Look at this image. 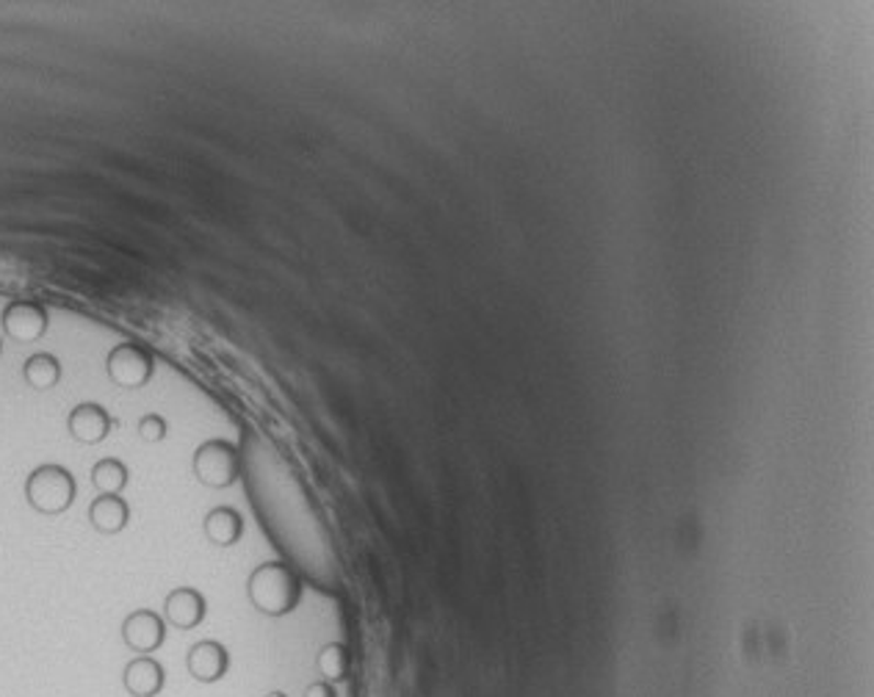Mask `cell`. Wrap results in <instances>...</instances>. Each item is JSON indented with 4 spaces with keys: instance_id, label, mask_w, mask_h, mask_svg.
I'll list each match as a JSON object with an SVG mask.
<instances>
[{
    "instance_id": "6da1fadb",
    "label": "cell",
    "mask_w": 874,
    "mask_h": 697,
    "mask_svg": "<svg viewBox=\"0 0 874 697\" xmlns=\"http://www.w3.org/2000/svg\"><path fill=\"white\" fill-rule=\"evenodd\" d=\"M247 598L260 615L285 617L300 606L302 578L285 562H264L249 573Z\"/></svg>"
},
{
    "instance_id": "7a4b0ae2",
    "label": "cell",
    "mask_w": 874,
    "mask_h": 697,
    "mask_svg": "<svg viewBox=\"0 0 874 697\" xmlns=\"http://www.w3.org/2000/svg\"><path fill=\"white\" fill-rule=\"evenodd\" d=\"M78 496V484L72 471L58 462H45L34 468L25 479V502L40 515L67 513Z\"/></svg>"
},
{
    "instance_id": "3957f363",
    "label": "cell",
    "mask_w": 874,
    "mask_h": 697,
    "mask_svg": "<svg viewBox=\"0 0 874 697\" xmlns=\"http://www.w3.org/2000/svg\"><path fill=\"white\" fill-rule=\"evenodd\" d=\"M191 471L197 482L211 491H227L242 476V451L236 443L225 438H211L197 446L191 457Z\"/></svg>"
},
{
    "instance_id": "277c9868",
    "label": "cell",
    "mask_w": 874,
    "mask_h": 697,
    "mask_svg": "<svg viewBox=\"0 0 874 697\" xmlns=\"http://www.w3.org/2000/svg\"><path fill=\"white\" fill-rule=\"evenodd\" d=\"M105 374L122 391H142L156 374V360L147 346L125 340L116 344L105 358Z\"/></svg>"
},
{
    "instance_id": "5b68a950",
    "label": "cell",
    "mask_w": 874,
    "mask_h": 697,
    "mask_svg": "<svg viewBox=\"0 0 874 697\" xmlns=\"http://www.w3.org/2000/svg\"><path fill=\"white\" fill-rule=\"evenodd\" d=\"M167 620L153 609H136L122 620V642L138 656H150L161 651L167 642Z\"/></svg>"
},
{
    "instance_id": "8992f818",
    "label": "cell",
    "mask_w": 874,
    "mask_h": 697,
    "mask_svg": "<svg viewBox=\"0 0 874 697\" xmlns=\"http://www.w3.org/2000/svg\"><path fill=\"white\" fill-rule=\"evenodd\" d=\"M0 324H3L7 338H12L14 344H36L51 327V316H47L45 305H40V302L14 300L3 307Z\"/></svg>"
},
{
    "instance_id": "52a82bcc",
    "label": "cell",
    "mask_w": 874,
    "mask_h": 697,
    "mask_svg": "<svg viewBox=\"0 0 874 697\" xmlns=\"http://www.w3.org/2000/svg\"><path fill=\"white\" fill-rule=\"evenodd\" d=\"M114 429V418L109 409L98 402H81L69 409L67 415V432L69 438L78 440L83 446H98Z\"/></svg>"
},
{
    "instance_id": "ba28073f",
    "label": "cell",
    "mask_w": 874,
    "mask_h": 697,
    "mask_svg": "<svg viewBox=\"0 0 874 697\" xmlns=\"http://www.w3.org/2000/svg\"><path fill=\"white\" fill-rule=\"evenodd\" d=\"M231 651L218 640H202L186 653V670L197 684H218L231 673Z\"/></svg>"
},
{
    "instance_id": "9c48e42d",
    "label": "cell",
    "mask_w": 874,
    "mask_h": 697,
    "mask_svg": "<svg viewBox=\"0 0 874 697\" xmlns=\"http://www.w3.org/2000/svg\"><path fill=\"white\" fill-rule=\"evenodd\" d=\"M208 617V600L197 587H175L164 600V620L178 631L200 629Z\"/></svg>"
},
{
    "instance_id": "30bf717a",
    "label": "cell",
    "mask_w": 874,
    "mask_h": 697,
    "mask_svg": "<svg viewBox=\"0 0 874 697\" xmlns=\"http://www.w3.org/2000/svg\"><path fill=\"white\" fill-rule=\"evenodd\" d=\"M122 686L131 697H158L167 686V667L156 656H136L122 670Z\"/></svg>"
},
{
    "instance_id": "8fae6325",
    "label": "cell",
    "mask_w": 874,
    "mask_h": 697,
    "mask_svg": "<svg viewBox=\"0 0 874 697\" xmlns=\"http://www.w3.org/2000/svg\"><path fill=\"white\" fill-rule=\"evenodd\" d=\"M202 535L211 546L231 548L244 537V518L233 507H213L202 518Z\"/></svg>"
},
{
    "instance_id": "7c38bea8",
    "label": "cell",
    "mask_w": 874,
    "mask_h": 697,
    "mask_svg": "<svg viewBox=\"0 0 874 697\" xmlns=\"http://www.w3.org/2000/svg\"><path fill=\"white\" fill-rule=\"evenodd\" d=\"M89 524L100 535H120L131 524V507L122 496H98L89 504Z\"/></svg>"
},
{
    "instance_id": "4fadbf2b",
    "label": "cell",
    "mask_w": 874,
    "mask_h": 697,
    "mask_svg": "<svg viewBox=\"0 0 874 697\" xmlns=\"http://www.w3.org/2000/svg\"><path fill=\"white\" fill-rule=\"evenodd\" d=\"M23 380L34 391H53L61 382V360L51 352L31 355L23 363Z\"/></svg>"
},
{
    "instance_id": "5bb4252c",
    "label": "cell",
    "mask_w": 874,
    "mask_h": 697,
    "mask_svg": "<svg viewBox=\"0 0 874 697\" xmlns=\"http://www.w3.org/2000/svg\"><path fill=\"white\" fill-rule=\"evenodd\" d=\"M131 482V471L116 457H103L92 465V484L98 496H120Z\"/></svg>"
},
{
    "instance_id": "9a60e30c",
    "label": "cell",
    "mask_w": 874,
    "mask_h": 697,
    "mask_svg": "<svg viewBox=\"0 0 874 697\" xmlns=\"http://www.w3.org/2000/svg\"><path fill=\"white\" fill-rule=\"evenodd\" d=\"M349 648L344 642H327L316 653L318 675H322V681H329V684H344L349 678Z\"/></svg>"
},
{
    "instance_id": "2e32d148",
    "label": "cell",
    "mask_w": 874,
    "mask_h": 697,
    "mask_svg": "<svg viewBox=\"0 0 874 697\" xmlns=\"http://www.w3.org/2000/svg\"><path fill=\"white\" fill-rule=\"evenodd\" d=\"M136 432H138V438L144 440V443H161V440L167 438V432H169L167 418H164V415H158V413L142 415V418H138V424H136Z\"/></svg>"
},
{
    "instance_id": "e0dca14e",
    "label": "cell",
    "mask_w": 874,
    "mask_h": 697,
    "mask_svg": "<svg viewBox=\"0 0 874 697\" xmlns=\"http://www.w3.org/2000/svg\"><path fill=\"white\" fill-rule=\"evenodd\" d=\"M305 697H338V692H335V686L329 681H316V684L307 686Z\"/></svg>"
},
{
    "instance_id": "ac0fdd59",
    "label": "cell",
    "mask_w": 874,
    "mask_h": 697,
    "mask_svg": "<svg viewBox=\"0 0 874 697\" xmlns=\"http://www.w3.org/2000/svg\"><path fill=\"white\" fill-rule=\"evenodd\" d=\"M266 697H288V695H285V692H269Z\"/></svg>"
},
{
    "instance_id": "d6986e66",
    "label": "cell",
    "mask_w": 874,
    "mask_h": 697,
    "mask_svg": "<svg viewBox=\"0 0 874 697\" xmlns=\"http://www.w3.org/2000/svg\"><path fill=\"white\" fill-rule=\"evenodd\" d=\"M0 355H3V340H0Z\"/></svg>"
}]
</instances>
